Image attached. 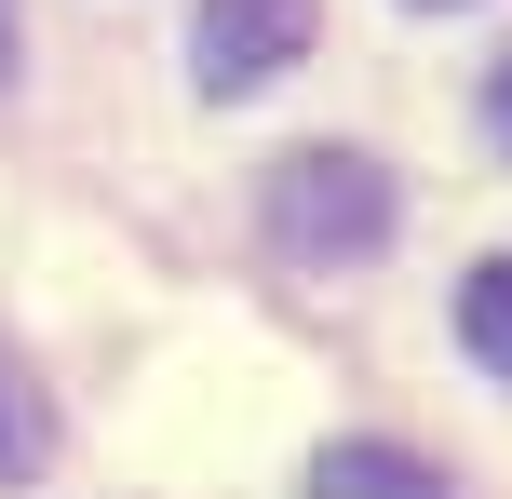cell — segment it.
I'll return each instance as SVG.
<instances>
[{"label": "cell", "mask_w": 512, "mask_h": 499, "mask_svg": "<svg viewBox=\"0 0 512 499\" xmlns=\"http://www.w3.org/2000/svg\"><path fill=\"white\" fill-rule=\"evenodd\" d=\"M270 243H283L297 270L378 257V243H391V162H364V149H283V176H270Z\"/></svg>", "instance_id": "1"}, {"label": "cell", "mask_w": 512, "mask_h": 499, "mask_svg": "<svg viewBox=\"0 0 512 499\" xmlns=\"http://www.w3.org/2000/svg\"><path fill=\"white\" fill-rule=\"evenodd\" d=\"M310 54V0H203L189 14V81L203 95H256Z\"/></svg>", "instance_id": "2"}, {"label": "cell", "mask_w": 512, "mask_h": 499, "mask_svg": "<svg viewBox=\"0 0 512 499\" xmlns=\"http://www.w3.org/2000/svg\"><path fill=\"white\" fill-rule=\"evenodd\" d=\"M310 499H459V486H445L432 459L364 446V432H351V446H324V459H310Z\"/></svg>", "instance_id": "3"}, {"label": "cell", "mask_w": 512, "mask_h": 499, "mask_svg": "<svg viewBox=\"0 0 512 499\" xmlns=\"http://www.w3.org/2000/svg\"><path fill=\"white\" fill-rule=\"evenodd\" d=\"M41 459H54V405H41V378L14 365V338H0V486L41 473Z\"/></svg>", "instance_id": "4"}, {"label": "cell", "mask_w": 512, "mask_h": 499, "mask_svg": "<svg viewBox=\"0 0 512 499\" xmlns=\"http://www.w3.org/2000/svg\"><path fill=\"white\" fill-rule=\"evenodd\" d=\"M459 338H472L486 378H512V257H486V270L459 284Z\"/></svg>", "instance_id": "5"}, {"label": "cell", "mask_w": 512, "mask_h": 499, "mask_svg": "<svg viewBox=\"0 0 512 499\" xmlns=\"http://www.w3.org/2000/svg\"><path fill=\"white\" fill-rule=\"evenodd\" d=\"M486 135H499V162H512V41H499V68H486Z\"/></svg>", "instance_id": "6"}, {"label": "cell", "mask_w": 512, "mask_h": 499, "mask_svg": "<svg viewBox=\"0 0 512 499\" xmlns=\"http://www.w3.org/2000/svg\"><path fill=\"white\" fill-rule=\"evenodd\" d=\"M14 27H27V0H0V81H14Z\"/></svg>", "instance_id": "7"}, {"label": "cell", "mask_w": 512, "mask_h": 499, "mask_svg": "<svg viewBox=\"0 0 512 499\" xmlns=\"http://www.w3.org/2000/svg\"><path fill=\"white\" fill-rule=\"evenodd\" d=\"M418 14H459V0H418Z\"/></svg>", "instance_id": "8"}]
</instances>
